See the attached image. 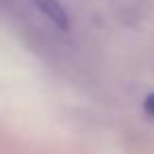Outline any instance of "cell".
<instances>
[{
    "instance_id": "6da1fadb",
    "label": "cell",
    "mask_w": 154,
    "mask_h": 154,
    "mask_svg": "<svg viewBox=\"0 0 154 154\" xmlns=\"http://www.w3.org/2000/svg\"><path fill=\"white\" fill-rule=\"evenodd\" d=\"M34 7L53 23L57 26L59 30H68L70 28V17H68V11L63 9V5L59 0H32Z\"/></svg>"
},
{
    "instance_id": "7a4b0ae2",
    "label": "cell",
    "mask_w": 154,
    "mask_h": 154,
    "mask_svg": "<svg viewBox=\"0 0 154 154\" xmlns=\"http://www.w3.org/2000/svg\"><path fill=\"white\" fill-rule=\"evenodd\" d=\"M143 110H146L150 116H154V93H150V95L143 99Z\"/></svg>"
}]
</instances>
